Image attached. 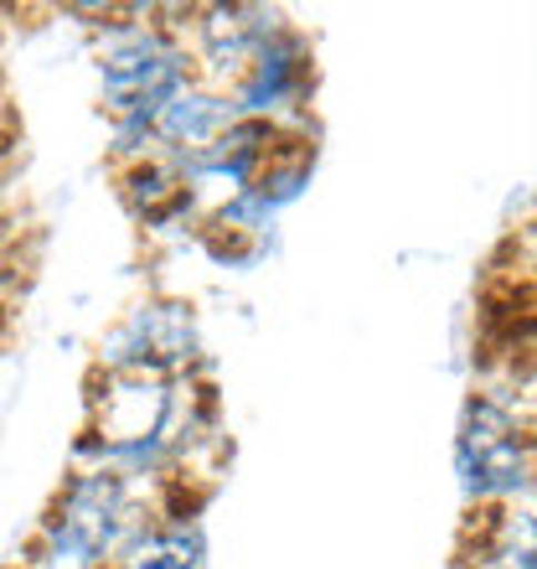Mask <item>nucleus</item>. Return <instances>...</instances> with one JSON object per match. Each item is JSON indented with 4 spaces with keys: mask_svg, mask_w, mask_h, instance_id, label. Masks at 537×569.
<instances>
[{
    "mask_svg": "<svg viewBox=\"0 0 537 569\" xmlns=\"http://www.w3.org/2000/svg\"><path fill=\"white\" fill-rule=\"evenodd\" d=\"M455 471L470 508L533 502L537 492V440L523 430L517 409L496 393H476L465 405V425L455 440Z\"/></svg>",
    "mask_w": 537,
    "mask_h": 569,
    "instance_id": "obj_3",
    "label": "nucleus"
},
{
    "mask_svg": "<svg viewBox=\"0 0 537 569\" xmlns=\"http://www.w3.org/2000/svg\"><path fill=\"white\" fill-rule=\"evenodd\" d=\"M243 114L233 104V93L227 89H212V83H186L176 99H165L161 114L150 120V150L155 156H186V150H202L212 140L233 130Z\"/></svg>",
    "mask_w": 537,
    "mask_h": 569,
    "instance_id": "obj_7",
    "label": "nucleus"
},
{
    "mask_svg": "<svg viewBox=\"0 0 537 569\" xmlns=\"http://www.w3.org/2000/svg\"><path fill=\"white\" fill-rule=\"evenodd\" d=\"M280 27L284 16L268 11V6H192L186 21H181L196 78L212 83V89H233L243 68L264 52V42Z\"/></svg>",
    "mask_w": 537,
    "mask_h": 569,
    "instance_id": "obj_5",
    "label": "nucleus"
},
{
    "mask_svg": "<svg viewBox=\"0 0 537 569\" xmlns=\"http://www.w3.org/2000/svg\"><path fill=\"white\" fill-rule=\"evenodd\" d=\"M145 512L134 477L114 466H83L52 492L21 569H109Z\"/></svg>",
    "mask_w": 537,
    "mask_h": 569,
    "instance_id": "obj_2",
    "label": "nucleus"
},
{
    "mask_svg": "<svg viewBox=\"0 0 537 569\" xmlns=\"http://www.w3.org/2000/svg\"><path fill=\"white\" fill-rule=\"evenodd\" d=\"M196 352L202 342H196V316L186 300H140L99 342V368L134 378H181L192 373Z\"/></svg>",
    "mask_w": 537,
    "mask_h": 569,
    "instance_id": "obj_4",
    "label": "nucleus"
},
{
    "mask_svg": "<svg viewBox=\"0 0 537 569\" xmlns=\"http://www.w3.org/2000/svg\"><path fill=\"white\" fill-rule=\"evenodd\" d=\"M109 569H207V533L192 512H145Z\"/></svg>",
    "mask_w": 537,
    "mask_h": 569,
    "instance_id": "obj_9",
    "label": "nucleus"
},
{
    "mask_svg": "<svg viewBox=\"0 0 537 569\" xmlns=\"http://www.w3.org/2000/svg\"><path fill=\"white\" fill-rule=\"evenodd\" d=\"M455 569H537V502L470 512Z\"/></svg>",
    "mask_w": 537,
    "mask_h": 569,
    "instance_id": "obj_8",
    "label": "nucleus"
},
{
    "mask_svg": "<svg viewBox=\"0 0 537 569\" xmlns=\"http://www.w3.org/2000/svg\"><path fill=\"white\" fill-rule=\"evenodd\" d=\"M311 89H315V52H311V42L284 21L227 93H233V104H239L243 120H274L280 124L284 109H305Z\"/></svg>",
    "mask_w": 537,
    "mask_h": 569,
    "instance_id": "obj_6",
    "label": "nucleus"
},
{
    "mask_svg": "<svg viewBox=\"0 0 537 569\" xmlns=\"http://www.w3.org/2000/svg\"><path fill=\"white\" fill-rule=\"evenodd\" d=\"M6 327H11V311H6V300H0V337H6Z\"/></svg>",
    "mask_w": 537,
    "mask_h": 569,
    "instance_id": "obj_10",
    "label": "nucleus"
},
{
    "mask_svg": "<svg viewBox=\"0 0 537 569\" xmlns=\"http://www.w3.org/2000/svg\"><path fill=\"white\" fill-rule=\"evenodd\" d=\"M165 11H104L93 31V68H99V99L114 120V156L140 161L150 156V120L165 99H176L196 83V62L186 52L181 21H161Z\"/></svg>",
    "mask_w": 537,
    "mask_h": 569,
    "instance_id": "obj_1",
    "label": "nucleus"
}]
</instances>
